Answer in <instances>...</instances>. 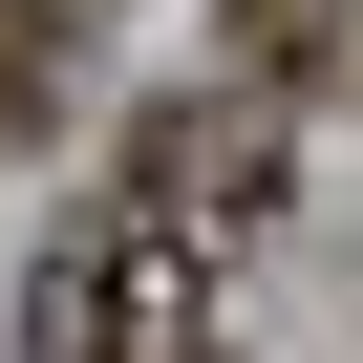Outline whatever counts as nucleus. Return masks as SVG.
Segmentation results:
<instances>
[{
	"label": "nucleus",
	"mask_w": 363,
	"mask_h": 363,
	"mask_svg": "<svg viewBox=\"0 0 363 363\" xmlns=\"http://www.w3.org/2000/svg\"><path fill=\"white\" fill-rule=\"evenodd\" d=\"M278 171H299L278 86H193V107H150V128H128V193H150L171 235H214V257H235V235L278 214Z\"/></svg>",
	"instance_id": "nucleus-2"
},
{
	"label": "nucleus",
	"mask_w": 363,
	"mask_h": 363,
	"mask_svg": "<svg viewBox=\"0 0 363 363\" xmlns=\"http://www.w3.org/2000/svg\"><path fill=\"white\" fill-rule=\"evenodd\" d=\"M22 363H214V235H171L150 193H107L22 278Z\"/></svg>",
	"instance_id": "nucleus-1"
},
{
	"label": "nucleus",
	"mask_w": 363,
	"mask_h": 363,
	"mask_svg": "<svg viewBox=\"0 0 363 363\" xmlns=\"http://www.w3.org/2000/svg\"><path fill=\"white\" fill-rule=\"evenodd\" d=\"M43 86H65V0H0V150L43 128Z\"/></svg>",
	"instance_id": "nucleus-3"
}]
</instances>
